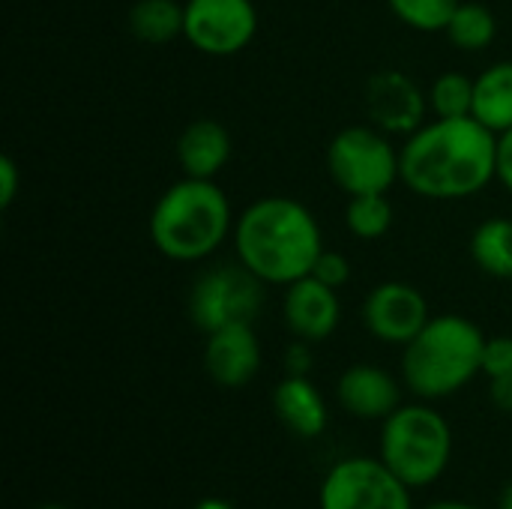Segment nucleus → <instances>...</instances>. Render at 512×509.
<instances>
[{"label": "nucleus", "instance_id": "nucleus-19", "mask_svg": "<svg viewBox=\"0 0 512 509\" xmlns=\"http://www.w3.org/2000/svg\"><path fill=\"white\" fill-rule=\"evenodd\" d=\"M186 6L180 0H135L129 9V30L138 42L162 45L183 36Z\"/></svg>", "mask_w": 512, "mask_h": 509}, {"label": "nucleus", "instance_id": "nucleus-12", "mask_svg": "<svg viewBox=\"0 0 512 509\" xmlns=\"http://www.w3.org/2000/svg\"><path fill=\"white\" fill-rule=\"evenodd\" d=\"M282 318H285V327L294 333V339H306L318 345L330 339L342 321L339 291L318 282L315 276H303L285 288Z\"/></svg>", "mask_w": 512, "mask_h": 509}, {"label": "nucleus", "instance_id": "nucleus-8", "mask_svg": "<svg viewBox=\"0 0 512 509\" xmlns=\"http://www.w3.org/2000/svg\"><path fill=\"white\" fill-rule=\"evenodd\" d=\"M321 509H414L411 486L402 483L384 459L354 456L336 462L318 492Z\"/></svg>", "mask_w": 512, "mask_h": 509}, {"label": "nucleus", "instance_id": "nucleus-28", "mask_svg": "<svg viewBox=\"0 0 512 509\" xmlns=\"http://www.w3.org/2000/svg\"><path fill=\"white\" fill-rule=\"evenodd\" d=\"M498 183L512 195V129L498 135Z\"/></svg>", "mask_w": 512, "mask_h": 509}, {"label": "nucleus", "instance_id": "nucleus-26", "mask_svg": "<svg viewBox=\"0 0 512 509\" xmlns=\"http://www.w3.org/2000/svg\"><path fill=\"white\" fill-rule=\"evenodd\" d=\"M282 366L285 375H297V378H309L312 366H315V354H312V342L306 339H294L285 354H282Z\"/></svg>", "mask_w": 512, "mask_h": 509}, {"label": "nucleus", "instance_id": "nucleus-3", "mask_svg": "<svg viewBox=\"0 0 512 509\" xmlns=\"http://www.w3.org/2000/svg\"><path fill=\"white\" fill-rule=\"evenodd\" d=\"M234 210L216 180L183 177L171 183L150 210V243L177 264H195L234 237Z\"/></svg>", "mask_w": 512, "mask_h": 509}, {"label": "nucleus", "instance_id": "nucleus-30", "mask_svg": "<svg viewBox=\"0 0 512 509\" xmlns=\"http://www.w3.org/2000/svg\"><path fill=\"white\" fill-rule=\"evenodd\" d=\"M195 509H234L228 501H222V498H204V501H198Z\"/></svg>", "mask_w": 512, "mask_h": 509}, {"label": "nucleus", "instance_id": "nucleus-18", "mask_svg": "<svg viewBox=\"0 0 512 509\" xmlns=\"http://www.w3.org/2000/svg\"><path fill=\"white\" fill-rule=\"evenodd\" d=\"M471 261L492 279H512V219L489 216L471 234Z\"/></svg>", "mask_w": 512, "mask_h": 509}, {"label": "nucleus", "instance_id": "nucleus-6", "mask_svg": "<svg viewBox=\"0 0 512 509\" xmlns=\"http://www.w3.org/2000/svg\"><path fill=\"white\" fill-rule=\"evenodd\" d=\"M330 180L348 195H387L402 177V153L372 123L345 126L327 144Z\"/></svg>", "mask_w": 512, "mask_h": 509}, {"label": "nucleus", "instance_id": "nucleus-13", "mask_svg": "<svg viewBox=\"0 0 512 509\" xmlns=\"http://www.w3.org/2000/svg\"><path fill=\"white\" fill-rule=\"evenodd\" d=\"M261 369V342L252 324L222 327L207 336L204 372L225 390H240L255 381Z\"/></svg>", "mask_w": 512, "mask_h": 509}, {"label": "nucleus", "instance_id": "nucleus-2", "mask_svg": "<svg viewBox=\"0 0 512 509\" xmlns=\"http://www.w3.org/2000/svg\"><path fill=\"white\" fill-rule=\"evenodd\" d=\"M237 261L261 282L288 288L312 273L324 252V234L315 213L288 195H264L252 201L234 222Z\"/></svg>", "mask_w": 512, "mask_h": 509}, {"label": "nucleus", "instance_id": "nucleus-10", "mask_svg": "<svg viewBox=\"0 0 512 509\" xmlns=\"http://www.w3.org/2000/svg\"><path fill=\"white\" fill-rule=\"evenodd\" d=\"M369 123L387 135H414L429 120V93L402 69L369 75L363 90Z\"/></svg>", "mask_w": 512, "mask_h": 509}, {"label": "nucleus", "instance_id": "nucleus-7", "mask_svg": "<svg viewBox=\"0 0 512 509\" xmlns=\"http://www.w3.org/2000/svg\"><path fill=\"white\" fill-rule=\"evenodd\" d=\"M264 288L267 282L240 261L210 267L189 291V318L204 336L234 324H255L264 309Z\"/></svg>", "mask_w": 512, "mask_h": 509}, {"label": "nucleus", "instance_id": "nucleus-25", "mask_svg": "<svg viewBox=\"0 0 512 509\" xmlns=\"http://www.w3.org/2000/svg\"><path fill=\"white\" fill-rule=\"evenodd\" d=\"M512 372V336H486L483 348V375L486 378H501Z\"/></svg>", "mask_w": 512, "mask_h": 509}, {"label": "nucleus", "instance_id": "nucleus-24", "mask_svg": "<svg viewBox=\"0 0 512 509\" xmlns=\"http://www.w3.org/2000/svg\"><path fill=\"white\" fill-rule=\"evenodd\" d=\"M309 276H315L318 282H324V285H330V288L342 291V288L351 282V261H348L342 252H330V249H324V252L318 255V261H315V267H312V273H309Z\"/></svg>", "mask_w": 512, "mask_h": 509}, {"label": "nucleus", "instance_id": "nucleus-16", "mask_svg": "<svg viewBox=\"0 0 512 509\" xmlns=\"http://www.w3.org/2000/svg\"><path fill=\"white\" fill-rule=\"evenodd\" d=\"M273 411L279 423L297 438H318L330 423L327 402L309 378L285 375L273 390Z\"/></svg>", "mask_w": 512, "mask_h": 509}, {"label": "nucleus", "instance_id": "nucleus-20", "mask_svg": "<svg viewBox=\"0 0 512 509\" xmlns=\"http://www.w3.org/2000/svg\"><path fill=\"white\" fill-rule=\"evenodd\" d=\"M444 36L459 48V51H486L495 36H498V18L486 3H474V0H462L459 9L453 12Z\"/></svg>", "mask_w": 512, "mask_h": 509}, {"label": "nucleus", "instance_id": "nucleus-29", "mask_svg": "<svg viewBox=\"0 0 512 509\" xmlns=\"http://www.w3.org/2000/svg\"><path fill=\"white\" fill-rule=\"evenodd\" d=\"M489 396H492V405L498 411L512 414V372L501 375V378H489Z\"/></svg>", "mask_w": 512, "mask_h": 509}, {"label": "nucleus", "instance_id": "nucleus-9", "mask_svg": "<svg viewBox=\"0 0 512 509\" xmlns=\"http://www.w3.org/2000/svg\"><path fill=\"white\" fill-rule=\"evenodd\" d=\"M183 39L207 57H234L258 33L255 0H186Z\"/></svg>", "mask_w": 512, "mask_h": 509}, {"label": "nucleus", "instance_id": "nucleus-14", "mask_svg": "<svg viewBox=\"0 0 512 509\" xmlns=\"http://www.w3.org/2000/svg\"><path fill=\"white\" fill-rule=\"evenodd\" d=\"M339 405L357 420H387L402 408V384L381 366L357 363L339 375L336 384Z\"/></svg>", "mask_w": 512, "mask_h": 509}, {"label": "nucleus", "instance_id": "nucleus-5", "mask_svg": "<svg viewBox=\"0 0 512 509\" xmlns=\"http://www.w3.org/2000/svg\"><path fill=\"white\" fill-rule=\"evenodd\" d=\"M381 459L402 483L426 489L450 468L453 429L426 402L402 405L381 423Z\"/></svg>", "mask_w": 512, "mask_h": 509}, {"label": "nucleus", "instance_id": "nucleus-15", "mask_svg": "<svg viewBox=\"0 0 512 509\" xmlns=\"http://www.w3.org/2000/svg\"><path fill=\"white\" fill-rule=\"evenodd\" d=\"M231 132L225 123L213 117H198L183 126L177 138V165L183 177H198V180H216L219 171L231 159Z\"/></svg>", "mask_w": 512, "mask_h": 509}, {"label": "nucleus", "instance_id": "nucleus-22", "mask_svg": "<svg viewBox=\"0 0 512 509\" xmlns=\"http://www.w3.org/2000/svg\"><path fill=\"white\" fill-rule=\"evenodd\" d=\"M429 93L432 117H474V78L465 72H441Z\"/></svg>", "mask_w": 512, "mask_h": 509}, {"label": "nucleus", "instance_id": "nucleus-21", "mask_svg": "<svg viewBox=\"0 0 512 509\" xmlns=\"http://www.w3.org/2000/svg\"><path fill=\"white\" fill-rule=\"evenodd\" d=\"M345 225L357 240H381L393 228V204L387 195H354L345 207Z\"/></svg>", "mask_w": 512, "mask_h": 509}, {"label": "nucleus", "instance_id": "nucleus-4", "mask_svg": "<svg viewBox=\"0 0 512 509\" xmlns=\"http://www.w3.org/2000/svg\"><path fill=\"white\" fill-rule=\"evenodd\" d=\"M486 333L465 315H432L405 345L402 381L426 402L456 396L483 372Z\"/></svg>", "mask_w": 512, "mask_h": 509}, {"label": "nucleus", "instance_id": "nucleus-33", "mask_svg": "<svg viewBox=\"0 0 512 509\" xmlns=\"http://www.w3.org/2000/svg\"><path fill=\"white\" fill-rule=\"evenodd\" d=\"M36 509H69V507H63V504H42V507H36Z\"/></svg>", "mask_w": 512, "mask_h": 509}, {"label": "nucleus", "instance_id": "nucleus-32", "mask_svg": "<svg viewBox=\"0 0 512 509\" xmlns=\"http://www.w3.org/2000/svg\"><path fill=\"white\" fill-rule=\"evenodd\" d=\"M498 509H512V483L504 486V492H501V498H498Z\"/></svg>", "mask_w": 512, "mask_h": 509}, {"label": "nucleus", "instance_id": "nucleus-17", "mask_svg": "<svg viewBox=\"0 0 512 509\" xmlns=\"http://www.w3.org/2000/svg\"><path fill=\"white\" fill-rule=\"evenodd\" d=\"M474 117L495 135L512 129V60H498L474 78Z\"/></svg>", "mask_w": 512, "mask_h": 509}, {"label": "nucleus", "instance_id": "nucleus-27", "mask_svg": "<svg viewBox=\"0 0 512 509\" xmlns=\"http://www.w3.org/2000/svg\"><path fill=\"white\" fill-rule=\"evenodd\" d=\"M21 186V171L12 156H0V210H9L12 201L18 198Z\"/></svg>", "mask_w": 512, "mask_h": 509}, {"label": "nucleus", "instance_id": "nucleus-1", "mask_svg": "<svg viewBox=\"0 0 512 509\" xmlns=\"http://www.w3.org/2000/svg\"><path fill=\"white\" fill-rule=\"evenodd\" d=\"M399 153V180L429 201H462L498 180V135L477 117H432Z\"/></svg>", "mask_w": 512, "mask_h": 509}, {"label": "nucleus", "instance_id": "nucleus-23", "mask_svg": "<svg viewBox=\"0 0 512 509\" xmlns=\"http://www.w3.org/2000/svg\"><path fill=\"white\" fill-rule=\"evenodd\" d=\"M393 15L417 33H444L462 0H387Z\"/></svg>", "mask_w": 512, "mask_h": 509}, {"label": "nucleus", "instance_id": "nucleus-31", "mask_svg": "<svg viewBox=\"0 0 512 509\" xmlns=\"http://www.w3.org/2000/svg\"><path fill=\"white\" fill-rule=\"evenodd\" d=\"M423 509H480V507L465 504V501H438V504H429V507H423Z\"/></svg>", "mask_w": 512, "mask_h": 509}, {"label": "nucleus", "instance_id": "nucleus-11", "mask_svg": "<svg viewBox=\"0 0 512 509\" xmlns=\"http://www.w3.org/2000/svg\"><path fill=\"white\" fill-rule=\"evenodd\" d=\"M429 300L411 282H381L363 303L366 330L384 345H408L429 324Z\"/></svg>", "mask_w": 512, "mask_h": 509}]
</instances>
